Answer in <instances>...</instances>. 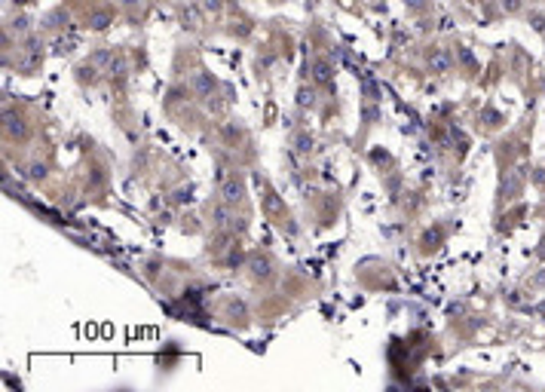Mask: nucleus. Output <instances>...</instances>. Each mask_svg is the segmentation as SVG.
Here are the masks:
<instances>
[{
  "label": "nucleus",
  "instance_id": "10",
  "mask_svg": "<svg viewBox=\"0 0 545 392\" xmlns=\"http://www.w3.org/2000/svg\"><path fill=\"white\" fill-rule=\"evenodd\" d=\"M123 3H138V0H123Z\"/></svg>",
  "mask_w": 545,
  "mask_h": 392
},
{
  "label": "nucleus",
  "instance_id": "5",
  "mask_svg": "<svg viewBox=\"0 0 545 392\" xmlns=\"http://www.w3.org/2000/svg\"><path fill=\"white\" fill-rule=\"evenodd\" d=\"M6 129H9V135H18V138L25 135V126L18 120H13V116H6Z\"/></svg>",
  "mask_w": 545,
  "mask_h": 392
},
{
  "label": "nucleus",
  "instance_id": "6",
  "mask_svg": "<svg viewBox=\"0 0 545 392\" xmlns=\"http://www.w3.org/2000/svg\"><path fill=\"white\" fill-rule=\"evenodd\" d=\"M316 80H322V83L331 80V67H328L325 62H319V65H316Z\"/></svg>",
  "mask_w": 545,
  "mask_h": 392
},
{
  "label": "nucleus",
  "instance_id": "3",
  "mask_svg": "<svg viewBox=\"0 0 545 392\" xmlns=\"http://www.w3.org/2000/svg\"><path fill=\"white\" fill-rule=\"evenodd\" d=\"M184 22H190V28H199L202 25V18H199V9L196 6H184Z\"/></svg>",
  "mask_w": 545,
  "mask_h": 392
},
{
  "label": "nucleus",
  "instance_id": "8",
  "mask_svg": "<svg viewBox=\"0 0 545 392\" xmlns=\"http://www.w3.org/2000/svg\"><path fill=\"white\" fill-rule=\"evenodd\" d=\"M196 89H199V92H208V89H211V80H208L206 74H196Z\"/></svg>",
  "mask_w": 545,
  "mask_h": 392
},
{
  "label": "nucleus",
  "instance_id": "2",
  "mask_svg": "<svg viewBox=\"0 0 545 392\" xmlns=\"http://www.w3.org/2000/svg\"><path fill=\"white\" fill-rule=\"evenodd\" d=\"M224 199H227V202H239L242 199V184L239 181H227V184H224Z\"/></svg>",
  "mask_w": 545,
  "mask_h": 392
},
{
  "label": "nucleus",
  "instance_id": "1",
  "mask_svg": "<svg viewBox=\"0 0 545 392\" xmlns=\"http://www.w3.org/2000/svg\"><path fill=\"white\" fill-rule=\"evenodd\" d=\"M429 67H432L435 74H444L447 67H450V55H447L444 49H438V52H435V55L429 58Z\"/></svg>",
  "mask_w": 545,
  "mask_h": 392
},
{
  "label": "nucleus",
  "instance_id": "9",
  "mask_svg": "<svg viewBox=\"0 0 545 392\" xmlns=\"http://www.w3.org/2000/svg\"><path fill=\"white\" fill-rule=\"evenodd\" d=\"M300 104H313V92H306V89L300 92Z\"/></svg>",
  "mask_w": 545,
  "mask_h": 392
},
{
  "label": "nucleus",
  "instance_id": "7",
  "mask_svg": "<svg viewBox=\"0 0 545 392\" xmlns=\"http://www.w3.org/2000/svg\"><path fill=\"white\" fill-rule=\"evenodd\" d=\"M251 270H255V273H257V276H267V273H270V263H267V261H260V258H257V261H251Z\"/></svg>",
  "mask_w": 545,
  "mask_h": 392
},
{
  "label": "nucleus",
  "instance_id": "4",
  "mask_svg": "<svg viewBox=\"0 0 545 392\" xmlns=\"http://www.w3.org/2000/svg\"><path fill=\"white\" fill-rule=\"evenodd\" d=\"M215 224H218V227H227V224H230V212L224 209V205L215 209Z\"/></svg>",
  "mask_w": 545,
  "mask_h": 392
}]
</instances>
